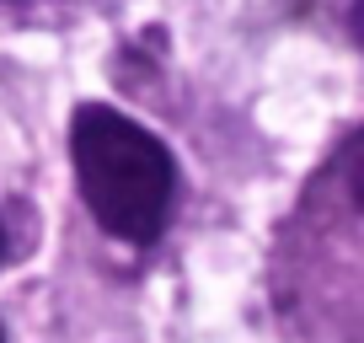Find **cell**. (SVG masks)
<instances>
[{"instance_id":"cell-1","label":"cell","mask_w":364,"mask_h":343,"mask_svg":"<svg viewBox=\"0 0 364 343\" xmlns=\"http://www.w3.org/2000/svg\"><path fill=\"white\" fill-rule=\"evenodd\" d=\"M70 161H75L80 199L107 236L145 247L166 231L177 161L150 129L102 102H86L70 124Z\"/></svg>"},{"instance_id":"cell-2","label":"cell","mask_w":364,"mask_h":343,"mask_svg":"<svg viewBox=\"0 0 364 343\" xmlns=\"http://www.w3.org/2000/svg\"><path fill=\"white\" fill-rule=\"evenodd\" d=\"M343 183H348V199L364 209V129L348 139V156H343Z\"/></svg>"},{"instance_id":"cell-3","label":"cell","mask_w":364,"mask_h":343,"mask_svg":"<svg viewBox=\"0 0 364 343\" xmlns=\"http://www.w3.org/2000/svg\"><path fill=\"white\" fill-rule=\"evenodd\" d=\"M348 38L364 48V0H353V11H348Z\"/></svg>"},{"instance_id":"cell-4","label":"cell","mask_w":364,"mask_h":343,"mask_svg":"<svg viewBox=\"0 0 364 343\" xmlns=\"http://www.w3.org/2000/svg\"><path fill=\"white\" fill-rule=\"evenodd\" d=\"M0 258H6V231H0Z\"/></svg>"},{"instance_id":"cell-5","label":"cell","mask_w":364,"mask_h":343,"mask_svg":"<svg viewBox=\"0 0 364 343\" xmlns=\"http://www.w3.org/2000/svg\"><path fill=\"white\" fill-rule=\"evenodd\" d=\"M0 343H6V327H0Z\"/></svg>"}]
</instances>
